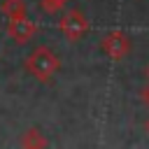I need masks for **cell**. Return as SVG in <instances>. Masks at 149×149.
<instances>
[{
	"label": "cell",
	"mask_w": 149,
	"mask_h": 149,
	"mask_svg": "<svg viewBox=\"0 0 149 149\" xmlns=\"http://www.w3.org/2000/svg\"><path fill=\"white\" fill-rule=\"evenodd\" d=\"M19 144H21V147H28V149H42V147H47V137H44L37 128H28V130L21 135Z\"/></svg>",
	"instance_id": "5b68a950"
},
{
	"label": "cell",
	"mask_w": 149,
	"mask_h": 149,
	"mask_svg": "<svg viewBox=\"0 0 149 149\" xmlns=\"http://www.w3.org/2000/svg\"><path fill=\"white\" fill-rule=\"evenodd\" d=\"M65 2H70V0H40V9L44 14H58L65 7Z\"/></svg>",
	"instance_id": "52a82bcc"
},
{
	"label": "cell",
	"mask_w": 149,
	"mask_h": 149,
	"mask_svg": "<svg viewBox=\"0 0 149 149\" xmlns=\"http://www.w3.org/2000/svg\"><path fill=\"white\" fill-rule=\"evenodd\" d=\"M23 68L37 79V81H49L58 70H61V58L49 49V47H35L30 56L26 58Z\"/></svg>",
	"instance_id": "6da1fadb"
},
{
	"label": "cell",
	"mask_w": 149,
	"mask_h": 149,
	"mask_svg": "<svg viewBox=\"0 0 149 149\" xmlns=\"http://www.w3.org/2000/svg\"><path fill=\"white\" fill-rule=\"evenodd\" d=\"M144 128H147V133H149V119H147V123H144Z\"/></svg>",
	"instance_id": "30bf717a"
},
{
	"label": "cell",
	"mask_w": 149,
	"mask_h": 149,
	"mask_svg": "<svg viewBox=\"0 0 149 149\" xmlns=\"http://www.w3.org/2000/svg\"><path fill=\"white\" fill-rule=\"evenodd\" d=\"M37 33V23L28 19V14L23 16H14V19H7V35L16 42V44H26L28 40H33Z\"/></svg>",
	"instance_id": "277c9868"
},
{
	"label": "cell",
	"mask_w": 149,
	"mask_h": 149,
	"mask_svg": "<svg viewBox=\"0 0 149 149\" xmlns=\"http://www.w3.org/2000/svg\"><path fill=\"white\" fill-rule=\"evenodd\" d=\"M0 12H2L7 19L23 16V14H26V2H23V0H2V2H0Z\"/></svg>",
	"instance_id": "8992f818"
},
{
	"label": "cell",
	"mask_w": 149,
	"mask_h": 149,
	"mask_svg": "<svg viewBox=\"0 0 149 149\" xmlns=\"http://www.w3.org/2000/svg\"><path fill=\"white\" fill-rule=\"evenodd\" d=\"M58 30L68 42H79L88 33V21L79 9H68L58 21Z\"/></svg>",
	"instance_id": "7a4b0ae2"
},
{
	"label": "cell",
	"mask_w": 149,
	"mask_h": 149,
	"mask_svg": "<svg viewBox=\"0 0 149 149\" xmlns=\"http://www.w3.org/2000/svg\"><path fill=\"white\" fill-rule=\"evenodd\" d=\"M144 77H147V81H149V65H147V70H144Z\"/></svg>",
	"instance_id": "9c48e42d"
},
{
	"label": "cell",
	"mask_w": 149,
	"mask_h": 149,
	"mask_svg": "<svg viewBox=\"0 0 149 149\" xmlns=\"http://www.w3.org/2000/svg\"><path fill=\"white\" fill-rule=\"evenodd\" d=\"M100 49H102V54L109 56L112 61H123V58L130 54V37H128L123 30H119V28L107 30V33L102 35V40H100Z\"/></svg>",
	"instance_id": "3957f363"
},
{
	"label": "cell",
	"mask_w": 149,
	"mask_h": 149,
	"mask_svg": "<svg viewBox=\"0 0 149 149\" xmlns=\"http://www.w3.org/2000/svg\"><path fill=\"white\" fill-rule=\"evenodd\" d=\"M140 98H142V102H144V105H149V84H147V86L142 88V93H140Z\"/></svg>",
	"instance_id": "ba28073f"
}]
</instances>
